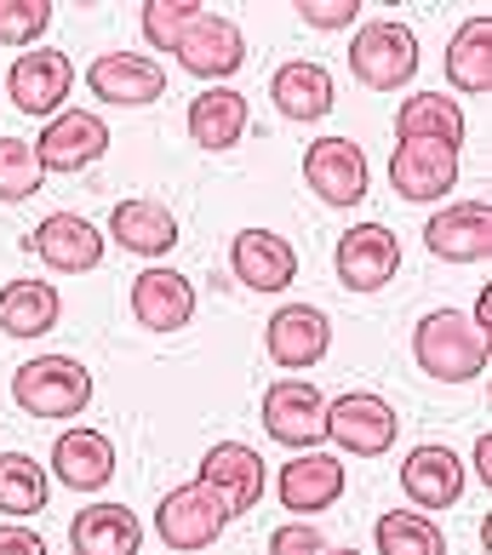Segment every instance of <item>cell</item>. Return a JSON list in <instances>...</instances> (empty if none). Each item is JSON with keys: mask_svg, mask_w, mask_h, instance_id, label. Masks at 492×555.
Returning a JSON list of instances; mask_svg holds the SVG:
<instances>
[{"mask_svg": "<svg viewBox=\"0 0 492 555\" xmlns=\"http://www.w3.org/2000/svg\"><path fill=\"white\" fill-rule=\"evenodd\" d=\"M230 521H235L230 504H223L207 481H183V487H172L167 499L155 504V532H160V544L178 550V555L212 550Z\"/></svg>", "mask_w": 492, "mask_h": 555, "instance_id": "3", "label": "cell"}, {"mask_svg": "<svg viewBox=\"0 0 492 555\" xmlns=\"http://www.w3.org/2000/svg\"><path fill=\"white\" fill-rule=\"evenodd\" d=\"M52 476L64 481L69 492H98L109 487L115 476V441L104 436V429H64L52 447Z\"/></svg>", "mask_w": 492, "mask_h": 555, "instance_id": "22", "label": "cell"}, {"mask_svg": "<svg viewBox=\"0 0 492 555\" xmlns=\"http://www.w3.org/2000/svg\"><path fill=\"white\" fill-rule=\"evenodd\" d=\"M52 29L47 0H0V47H29Z\"/></svg>", "mask_w": 492, "mask_h": 555, "instance_id": "34", "label": "cell"}, {"mask_svg": "<svg viewBox=\"0 0 492 555\" xmlns=\"http://www.w3.org/2000/svg\"><path fill=\"white\" fill-rule=\"evenodd\" d=\"M132 315L150 333H183L195 321V286L178 270H143L132 275Z\"/></svg>", "mask_w": 492, "mask_h": 555, "instance_id": "21", "label": "cell"}, {"mask_svg": "<svg viewBox=\"0 0 492 555\" xmlns=\"http://www.w3.org/2000/svg\"><path fill=\"white\" fill-rule=\"evenodd\" d=\"M12 401L29 418H80L92 401V373L75 356H35L12 373Z\"/></svg>", "mask_w": 492, "mask_h": 555, "instance_id": "2", "label": "cell"}, {"mask_svg": "<svg viewBox=\"0 0 492 555\" xmlns=\"http://www.w3.org/2000/svg\"><path fill=\"white\" fill-rule=\"evenodd\" d=\"M35 253L57 275H87L104 263V235H98V223L80 218V212H47L35 230Z\"/></svg>", "mask_w": 492, "mask_h": 555, "instance_id": "14", "label": "cell"}, {"mask_svg": "<svg viewBox=\"0 0 492 555\" xmlns=\"http://www.w3.org/2000/svg\"><path fill=\"white\" fill-rule=\"evenodd\" d=\"M424 246L441 263H481L492 253V207L487 201H453L424 223Z\"/></svg>", "mask_w": 492, "mask_h": 555, "instance_id": "13", "label": "cell"}, {"mask_svg": "<svg viewBox=\"0 0 492 555\" xmlns=\"http://www.w3.org/2000/svg\"><path fill=\"white\" fill-rule=\"evenodd\" d=\"M303 178L326 207H361L366 201V155L350 138H315L303 150Z\"/></svg>", "mask_w": 492, "mask_h": 555, "instance_id": "10", "label": "cell"}, {"mask_svg": "<svg viewBox=\"0 0 492 555\" xmlns=\"http://www.w3.org/2000/svg\"><path fill=\"white\" fill-rule=\"evenodd\" d=\"M298 12H303V24H310V29H350L361 17L355 0H303Z\"/></svg>", "mask_w": 492, "mask_h": 555, "instance_id": "36", "label": "cell"}, {"mask_svg": "<svg viewBox=\"0 0 492 555\" xmlns=\"http://www.w3.org/2000/svg\"><path fill=\"white\" fill-rule=\"evenodd\" d=\"M378 555H446V539L429 516H413V509H389L373 527Z\"/></svg>", "mask_w": 492, "mask_h": 555, "instance_id": "31", "label": "cell"}, {"mask_svg": "<svg viewBox=\"0 0 492 555\" xmlns=\"http://www.w3.org/2000/svg\"><path fill=\"white\" fill-rule=\"evenodd\" d=\"M401 492H406V499H413L418 509H453L458 492H464V464H458V452L441 447V441L413 447V452H406V464H401Z\"/></svg>", "mask_w": 492, "mask_h": 555, "instance_id": "20", "label": "cell"}, {"mask_svg": "<svg viewBox=\"0 0 492 555\" xmlns=\"http://www.w3.org/2000/svg\"><path fill=\"white\" fill-rule=\"evenodd\" d=\"M396 406L373 389H350V396L326 401V441H338L350 459H384L389 447H396Z\"/></svg>", "mask_w": 492, "mask_h": 555, "instance_id": "5", "label": "cell"}, {"mask_svg": "<svg viewBox=\"0 0 492 555\" xmlns=\"http://www.w3.org/2000/svg\"><path fill=\"white\" fill-rule=\"evenodd\" d=\"M195 17H200V0H150L143 7V40L155 52H178V40L190 35Z\"/></svg>", "mask_w": 492, "mask_h": 555, "instance_id": "33", "label": "cell"}, {"mask_svg": "<svg viewBox=\"0 0 492 555\" xmlns=\"http://www.w3.org/2000/svg\"><path fill=\"white\" fill-rule=\"evenodd\" d=\"M109 235L138 258H167L178 246V218L167 201H150V195H132V201H115L109 212Z\"/></svg>", "mask_w": 492, "mask_h": 555, "instance_id": "23", "label": "cell"}, {"mask_svg": "<svg viewBox=\"0 0 492 555\" xmlns=\"http://www.w3.org/2000/svg\"><path fill=\"white\" fill-rule=\"evenodd\" d=\"M389 183H396L401 201H441L458 183V150H446V143H396Z\"/></svg>", "mask_w": 492, "mask_h": 555, "instance_id": "19", "label": "cell"}, {"mask_svg": "<svg viewBox=\"0 0 492 555\" xmlns=\"http://www.w3.org/2000/svg\"><path fill=\"white\" fill-rule=\"evenodd\" d=\"M321 550H326V539L315 521H286L270 532V555H321Z\"/></svg>", "mask_w": 492, "mask_h": 555, "instance_id": "35", "label": "cell"}, {"mask_svg": "<svg viewBox=\"0 0 492 555\" xmlns=\"http://www.w3.org/2000/svg\"><path fill=\"white\" fill-rule=\"evenodd\" d=\"M195 481H207L218 499L230 504V516H246V509H258V499H263V459H258V447H246V441H218L207 459H200Z\"/></svg>", "mask_w": 492, "mask_h": 555, "instance_id": "18", "label": "cell"}, {"mask_svg": "<svg viewBox=\"0 0 492 555\" xmlns=\"http://www.w3.org/2000/svg\"><path fill=\"white\" fill-rule=\"evenodd\" d=\"M178 64L190 75H200V80H212V87H218V80H230L246 64L241 24H235V17H223V12H200L190 24V35L178 40Z\"/></svg>", "mask_w": 492, "mask_h": 555, "instance_id": "12", "label": "cell"}, {"mask_svg": "<svg viewBox=\"0 0 492 555\" xmlns=\"http://www.w3.org/2000/svg\"><path fill=\"white\" fill-rule=\"evenodd\" d=\"M350 75L366 92H396L418 75V35L396 24V17H378V24L355 29L350 40Z\"/></svg>", "mask_w": 492, "mask_h": 555, "instance_id": "4", "label": "cell"}, {"mask_svg": "<svg viewBox=\"0 0 492 555\" xmlns=\"http://www.w3.org/2000/svg\"><path fill=\"white\" fill-rule=\"evenodd\" d=\"M263 349H270V361L281 373H310L326 349H333V321L315 304H286L263 326Z\"/></svg>", "mask_w": 492, "mask_h": 555, "instance_id": "7", "label": "cell"}, {"mask_svg": "<svg viewBox=\"0 0 492 555\" xmlns=\"http://www.w3.org/2000/svg\"><path fill=\"white\" fill-rule=\"evenodd\" d=\"M0 555H47V544H40V532L7 521V527H0Z\"/></svg>", "mask_w": 492, "mask_h": 555, "instance_id": "37", "label": "cell"}, {"mask_svg": "<svg viewBox=\"0 0 492 555\" xmlns=\"http://www.w3.org/2000/svg\"><path fill=\"white\" fill-rule=\"evenodd\" d=\"M69 87H75V64H69L64 52H52V47H40V52H17V64H12V75H7L12 104L24 109V115H40V120L64 115Z\"/></svg>", "mask_w": 492, "mask_h": 555, "instance_id": "11", "label": "cell"}, {"mask_svg": "<svg viewBox=\"0 0 492 555\" xmlns=\"http://www.w3.org/2000/svg\"><path fill=\"white\" fill-rule=\"evenodd\" d=\"M338 281L350 286V293H378V286L396 281L401 270V241L396 230H384V223H355V230L338 235Z\"/></svg>", "mask_w": 492, "mask_h": 555, "instance_id": "9", "label": "cell"}, {"mask_svg": "<svg viewBox=\"0 0 492 555\" xmlns=\"http://www.w3.org/2000/svg\"><path fill=\"white\" fill-rule=\"evenodd\" d=\"M263 429L293 452H315L326 441V396L310 378H275L263 389Z\"/></svg>", "mask_w": 492, "mask_h": 555, "instance_id": "6", "label": "cell"}, {"mask_svg": "<svg viewBox=\"0 0 492 555\" xmlns=\"http://www.w3.org/2000/svg\"><path fill=\"white\" fill-rule=\"evenodd\" d=\"M230 270L241 286H253V293H281V286H293L298 275V253L293 241L275 235V230H241L230 241Z\"/></svg>", "mask_w": 492, "mask_h": 555, "instance_id": "17", "label": "cell"}, {"mask_svg": "<svg viewBox=\"0 0 492 555\" xmlns=\"http://www.w3.org/2000/svg\"><path fill=\"white\" fill-rule=\"evenodd\" d=\"M321 555H361V550H350V544H344V550H333V544H326Z\"/></svg>", "mask_w": 492, "mask_h": 555, "instance_id": "39", "label": "cell"}, {"mask_svg": "<svg viewBox=\"0 0 492 555\" xmlns=\"http://www.w3.org/2000/svg\"><path fill=\"white\" fill-rule=\"evenodd\" d=\"M40 155L29 138H0V201H29L40 190Z\"/></svg>", "mask_w": 492, "mask_h": 555, "instance_id": "32", "label": "cell"}, {"mask_svg": "<svg viewBox=\"0 0 492 555\" xmlns=\"http://www.w3.org/2000/svg\"><path fill=\"white\" fill-rule=\"evenodd\" d=\"M246 120H253V109H246V92L235 87H207L190 104V138L200 143V150H235V143L246 138Z\"/></svg>", "mask_w": 492, "mask_h": 555, "instance_id": "26", "label": "cell"}, {"mask_svg": "<svg viewBox=\"0 0 492 555\" xmlns=\"http://www.w3.org/2000/svg\"><path fill=\"white\" fill-rule=\"evenodd\" d=\"M143 521L127 504H87L69 521V550L75 555H138Z\"/></svg>", "mask_w": 492, "mask_h": 555, "instance_id": "24", "label": "cell"}, {"mask_svg": "<svg viewBox=\"0 0 492 555\" xmlns=\"http://www.w3.org/2000/svg\"><path fill=\"white\" fill-rule=\"evenodd\" d=\"M52 499V476L40 469L29 452H0V509H7L12 521L24 516H40Z\"/></svg>", "mask_w": 492, "mask_h": 555, "instance_id": "30", "label": "cell"}, {"mask_svg": "<svg viewBox=\"0 0 492 555\" xmlns=\"http://www.w3.org/2000/svg\"><path fill=\"white\" fill-rule=\"evenodd\" d=\"M57 315H64V298H57L52 281H7L0 286V333L7 338H40L57 326Z\"/></svg>", "mask_w": 492, "mask_h": 555, "instance_id": "27", "label": "cell"}, {"mask_svg": "<svg viewBox=\"0 0 492 555\" xmlns=\"http://www.w3.org/2000/svg\"><path fill=\"white\" fill-rule=\"evenodd\" d=\"M476 476L492 487V436H481V441H476Z\"/></svg>", "mask_w": 492, "mask_h": 555, "instance_id": "38", "label": "cell"}, {"mask_svg": "<svg viewBox=\"0 0 492 555\" xmlns=\"http://www.w3.org/2000/svg\"><path fill=\"white\" fill-rule=\"evenodd\" d=\"M413 356L429 378L469 384L487 373V333L464 310H429L413 333Z\"/></svg>", "mask_w": 492, "mask_h": 555, "instance_id": "1", "label": "cell"}, {"mask_svg": "<svg viewBox=\"0 0 492 555\" xmlns=\"http://www.w3.org/2000/svg\"><path fill=\"white\" fill-rule=\"evenodd\" d=\"M270 98L275 109L286 120H321L326 109H333V75H326V64H315V57H293V64H281L275 80H270Z\"/></svg>", "mask_w": 492, "mask_h": 555, "instance_id": "25", "label": "cell"}, {"mask_svg": "<svg viewBox=\"0 0 492 555\" xmlns=\"http://www.w3.org/2000/svg\"><path fill=\"white\" fill-rule=\"evenodd\" d=\"M396 138L401 143H446V150H458V143H464V109H458V98L413 92L396 109Z\"/></svg>", "mask_w": 492, "mask_h": 555, "instance_id": "28", "label": "cell"}, {"mask_svg": "<svg viewBox=\"0 0 492 555\" xmlns=\"http://www.w3.org/2000/svg\"><path fill=\"white\" fill-rule=\"evenodd\" d=\"M104 150H109V127H104V115H92V109L52 115L47 132L35 138L40 172H87L92 160H104Z\"/></svg>", "mask_w": 492, "mask_h": 555, "instance_id": "8", "label": "cell"}, {"mask_svg": "<svg viewBox=\"0 0 492 555\" xmlns=\"http://www.w3.org/2000/svg\"><path fill=\"white\" fill-rule=\"evenodd\" d=\"M87 87H92V98H104V104L138 109V104H155V98L167 92V69H160L155 57H138V52H104V57H92Z\"/></svg>", "mask_w": 492, "mask_h": 555, "instance_id": "15", "label": "cell"}, {"mask_svg": "<svg viewBox=\"0 0 492 555\" xmlns=\"http://www.w3.org/2000/svg\"><path fill=\"white\" fill-rule=\"evenodd\" d=\"M344 481H350V469H344L338 452H298L293 464L281 469V504L298 509V521H310L315 509H333L344 499Z\"/></svg>", "mask_w": 492, "mask_h": 555, "instance_id": "16", "label": "cell"}, {"mask_svg": "<svg viewBox=\"0 0 492 555\" xmlns=\"http://www.w3.org/2000/svg\"><path fill=\"white\" fill-rule=\"evenodd\" d=\"M446 87L464 98L492 92V17H464L446 47Z\"/></svg>", "mask_w": 492, "mask_h": 555, "instance_id": "29", "label": "cell"}]
</instances>
